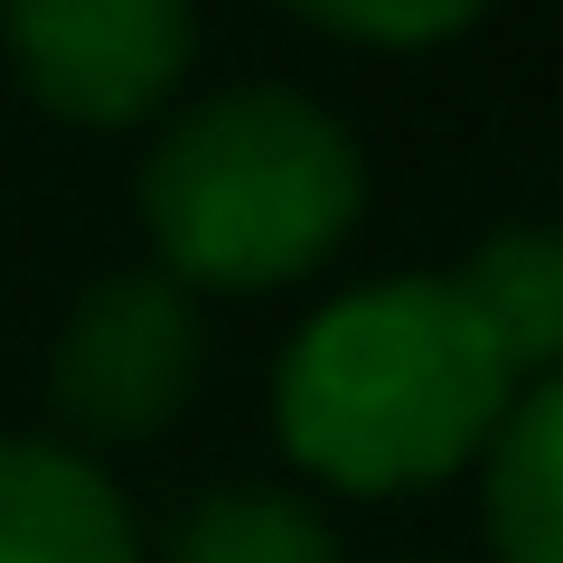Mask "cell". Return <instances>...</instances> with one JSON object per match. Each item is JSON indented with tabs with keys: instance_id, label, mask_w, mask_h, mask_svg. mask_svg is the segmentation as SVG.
I'll return each mask as SVG.
<instances>
[{
	"instance_id": "3",
	"label": "cell",
	"mask_w": 563,
	"mask_h": 563,
	"mask_svg": "<svg viewBox=\"0 0 563 563\" xmlns=\"http://www.w3.org/2000/svg\"><path fill=\"white\" fill-rule=\"evenodd\" d=\"M198 366H207V339H198V310H188V282L113 273L66 310L47 395L85 442H151L188 413Z\"/></svg>"
},
{
	"instance_id": "4",
	"label": "cell",
	"mask_w": 563,
	"mask_h": 563,
	"mask_svg": "<svg viewBox=\"0 0 563 563\" xmlns=\"http://www.w3.org/2000/svg\"><path fill=\"white\" fill-rule=\"evenodd\" d=\"M10 66L57 122L122 132L161 113L198 47V0H0Z\"/></svg>"
},
{
	"instance_id": "7",
	"label": "cell",
	"mask_w": 563,
	"mask_h": 563,
	"mask_svg": "<svg viewBox=\"0 0 563 563\" xmlns=\"http://www.w3.org/2000/svg\"><path fill=\"white\" fill-rule=\"evenodd\" d=\"M451 282L488 320V339L517 357V376H554V357H563V244L544 225H498Z\"/></svg>"
},
{
	"instance_id": "1",
	"label": "cell",
	"mask_w": 563,
	"mask_h": 563,
	"mask_svg": "<svg viewBox=\"0 0 563 563\" xmlns=\"http://www.w3.org/2000/svg\"><path fill=\"white\" fill-rule=\"evenodd\" d=\"M526 385L451 273H395L339 291L291 339L273 413L301 470L347 498H395L470 470Z\"/></svg>"
},
{
	"instance_id": "2",
	"label": "cell",
	"mask_w": 563,
	"mask_h": 563,
	"mask_svg": "<svg viewBox=\"0 0 563 563\" xmlns=\"http://www.w3.org/2000/svg\"><path fill=\"white\" fill-rule=\"evenodd\" d=\"M366 207V161L291 85H225L188 103L141 161V217L169 282L198 291H273L339 254Z\"/></svg>"
},
{
	"instance_id": "9",
	"label": "cell",
	"mask_w": 563,
	"mask_h": 563,
	"mask_svg": "<svg viewBox=\"0 0 563 563\" xmlns=\"http://www.w3.org/2000/svg\"><path fill=\"white\" fill-rule=\"evenodd\" d=\"M291 10L339 29V38H357V47H442L479 20L488 0H291Z\"/></svg>"
},
{
	"instance_id": "5",
	"label": "cell",
	"mask_w": 563,
	"mask_h": 563,
	"mask_svg": "<svg viewBox=\"0 0 563 563\" xmlns=\"http://www.w3.org/2000/svg\"><path fill=\"white\" fill-rule=\"evenodd\" d=\"M0 563H141V536L85 451L0 432Z\"/></svg>"
},
{
	"instance_id": "8",
	"label": "cell",
	"mask_w": 563,
	"mask_h": 563,
	"mask_svg": "<svg viewBox=\"0 0 563 563\" xmlns=\"http://www.w3.org/2000/svg\"><path fill=\"white\" fill-rule=\"evenodd\" d=\"M169 563H339V536L282 488H217L169 526Z\"/></svg>"
},
{
	"instance_id": "6",
	"label": "cell",
	"mask_w": 563,
	"mask_h": 563,
	"mask_svg": "<svg viewBox=\"0 0 563 563\" xmlns=\"http://www.w3.org/2000/svg\"><path fill=\"white\" fill-rule=\"evenodd\" d=\"M488 544L498 563H563V385L536 376L488 432Z\"/></svg>"
}]
</instances>
